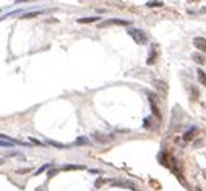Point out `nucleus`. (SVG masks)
I'll list each match as a JSON object with an SVG mask.
<instances>
[{"instance_id":"1","label":"nucleus","mask_w":206,"mask_h":191,"mask_svg":"<svg viewBox=\"0 0 206 191\" xmlns=\"http://www.w3.org/2000/svg\"><path fill=\"white\" fill-rule=\"evenodd\" d=\"M127 33H128V36L133 37V41H135L136 44H140V46H146L148 44V36H146L145 31L136 29V28H130Z\"/></svg>"},{"instance_id":"2","label":"nucleus","mask_w":206,"mask_h":191,"mask_svg":"<svg viewBox=\"0 0 206 191\" xmlns=\"http://www.w3.org/2000/svg\"><path fill=\"white\" fill-rule=\"evenodd\" d=\"M193 46L197 47L198 50L206 52V39H205V37H201V36L195 37V39H193Z\"/></svg>"},{"instance_id":"3","label":"nucleus","mask_w":206,"mask_h":191,"mask_svg":"<svg viewBox=\"0 0 206 191\" xmlns=\"http://www.w3.org/2000/svg\"><path fill=\"white\" fill-rule=\"evenodd\" d=\"M153 86L161 92V94H166V92H167V86H166V83L161 81V79H154V81H153Z\"/></svg>"},{"instance_id":"4","label":"nucleus","mask_w":206,"mask_h":191,"mask_svg":"<svg viewBox=\"0 0 206 191\" xmlns=\"http://www.w3.org/2000/svg\"><path fill=\"white\" fill-rule=\"evenodd\" d=\"M112 186H123V188L135 190V185L132 182H125V180H115V182H112Z\"/></svg>"},{"instance_id":"5","label":"nucleus","mask_w":206,"mask_h":191,"mask_svg":"<svg viewBox=\"0 0 206 191\" xmlns=\"http://www.w3.org/2000/svg\"><path fill=\"white\" fill-rule=\"evenodd\" d=\"M156 57H157V46H153V49H151V52H149V58H148L146 63L153 65L154 62H156Z\"/></svg>"},{"instance_id":"6","label":"nucleus","mask_w":206,"mask_h":191,"mask_svg":"<svg viewBox=\"0 0 206 191\" xmlns=\"http://www.w3.org/2000/svg\"><path fill=\"white\" fill-rule=\"evenodd\" d=\"M191 58H193V62H197L198 65H205V63H206V58H205L201 54H198V52L191 54Z\"/></svg>"},{"instance_id":"7","label":"nucleus","mask_w":206,"mask_h":191,"mask_svg":"<svg viewBox=\"0 0 206 191\" xmlns=\"http://www.w3.org/2000/svg\"><path fill=\"white\" fill-rule=\"evenodd\" d=\"M149 102H151V109H153V112H154V115L157 117V118H161V112H159V109H157V105H156V100H154V97L149 94Z\"/></svg>"},{"instance_id":"8","label":"nucleus","mask_w":206,"mask_h":191,"mask_svg":"<svg viewBox=\"0 0 206 191\" xmlns=\"http://www.w3.org/2000/svg\"><path fill=\"white\" fill-rule=\"evenodd\" d=\"M92 139H96V141H107V139H112V136H106V134H102V133H94L92 134Z\"/></svg>"},{"instance_id":"9","label":"nucleus","mask_w":206,"mask_h":191,"mask_svg":"<svg viewBox=\"0 0 206 191\" xmlns=\"http://www.w3.org/2000/svg\"><path fill=\"white\" fill-rule=\"evenodd\" d=\"M197 76H198V81H200L203 86H206V75H205V71L201 70V68L197 70Z\"/></svg>"},{"instance_id":"10","label":"nucleus","mask_w":206,"mask_h":191,"mask_svg":"<svg viewBox=\"0 0 206 191\" xmlns=\"http://www.w3.org/2000/svg\"><path fill=\"white\" fill-rule=\"evenodd\" d=\"M107 24H130L128 21H125V20H109V21H106V23H102L101 26H107Z\"/></svg>"},{"instance_id":"11","label":"nucleus","mask_w":206,"mask_h":191,"mask_svg":"<svg viewBox=\"0 0 206 191\" xmlns=\"http://www.w3.org/2000/svg\"><path fill=\"white\" fill-rule=\"evenodd\" d=\"M99 21V16H86V18H78V23H96Z\"/></svg>"},{"instance_id":"12","label":"nucleus","mask_w":206,"mask_h":191,"mask_svg":"<svg viewBox=\"0 0 206 191\" xmlns=\"http://www.w3.org/2000/svg\"><path fill=\"white\" fill-rule=\"evenodd\" d=\"M195 131H197V130H195V128H191V130H188L187 133L183 134V139H185V141H190L191 138H193V133H195Z\"/></svg>"},{"instance_id":"13","label":"nucleus","mask_w":206,"mask_h":191,"mask_svg":"<svg viewBox=\"0 0 206 191\" xmlns=\"http://www.w3.org/2000/svg\"><path fill=\"white\" fill-rule=\"evenodd\" d=\"M62 168H63V170H81L84 167H83V165H63Z\"/></svg>"},{"instance_id":"14","label":"nucleus","mask_w":206,"mask_h":191,"mask_svg":"<svg viewBox=\"0 0 206 191\" xmlns=\"http://www.w3.org/2000/svg\"><path fill=\"white\" fill-rule=\"evenodd\" d=\"M164 2H146V7L149 8H156V7H162Z\"/></svg>"},{"instance_id":"15","label":"nucleus","mask_w":206,"mask_h":191,"mask_svg":"<svg viewBox=\"0 0 206 191\" xmlns=\"http://www.w3.org/2000/svg\"><path fill=\"white\" fill-rule=\"evenodd\" d=\"M104 183H107V180L106 178H99V180H96V183H94V188H101Z\"/></svg>"},{"instance_id":"16","label":"nucleus","mask_w":206,"mask_h":191,"mask_svg":"<svg viewBox=\"0 0 206 191\" xmlns=\"http://www.w3.org/2000/svg\"><path fill=\"white\" fill-rule=\"evenodd\" d=\"M31 170H33V167H28V168H18L15 173H18V175H25V173H29Z\"/></svg>"},{"instance_id":"17","label":"nucleus","mask_w":206,"mask_h":191,"mask_svg":"<svg viewBox=\"0 0 206 191\" xmlns=\"http://www.w3.org/2000/svg\"><path fill=\"white\" fill-rule=\"evenodd\" d=\"M47 144H50V146H55V147H59V149H65L67 146H63V144H60V143H55V141H47Z\"/></svg>"},{"instance_id":"18","label":"nucleus","mask_w":206,"mask_h":191,"mask_svg":"<svg viewBox=\"0 0 206 191\" xmlns=\"http://www.w3.org/2000/svg\"><path fill=\"white\" fill-rule=\"evenodd\" d=\"M75 144H89V139L88 138H78V139L75 141Z\"/></svg>"},{"instance_id":"19","label":"nucleus","mask_w":206,"mask_h":191,"mask_svg":"<svg viewBox=\"0 0 206 191\" xmlns=\"http://www.w3.org/2000/svg\"><path fill=\"white\" fill-rule=\"evenodd\" d=\"M7 155H10V157H20V159H25V155H23V154H20V152H15V151L8 152Z\"/></svg>"},{"instance_id":"20","label":"nucleus","mask_w":206,"mask_h":191,"mask_svg":"<svg viewBox=\"0 0 206 191\" xmlns=\"http://www.w3.org/2000/svg\"><path fill=\"white\" fill-rule=\"evenodd\" d=\"M37 15H41V12H33V13H28V15H23V18H34Z\"/></svg>"},{"instance_id":"21","label":"nucleus","mask_w":206,"mask_h":191,"mask_svg":"<svg viewBox=\"0 0 206 191\" xmlns=\"http://www.w3.org/2000/svg\"><path fill=\"white\" fill-rule=\"evenodd\" d=\"M143 125H145L146 128H149V126H151V118H149V117H148V118H145V123H143Z\"/></svg>"},{"instance_id":"22","label":"nucleus","mask_w":206,"mask_h":191,"mask_svg":"<svg viewBox=\"0 0 206 191\" xmlns=\"http://www.w3.org/2000/svg\"><path fill=\"white\" fill-rule=\"evenodd\" d=\"M47 167H49V165H44V167H41L39 170H37V173H42V172H44V170H46Z\"/></svg>"},{"instance_id":"23","label":"nucleus","mask_w":206,"mask_h":191,"mask_svg":"<svg viewBox=\"0 0 206 191\" xmlns=\"http://www.w3.org/2000/svg\"><path fill=\"white\" fill-rule=\"evenodd\" d=\"M2 164H5V159H3V157H0V165H2Z\"/></svg>"},{"instance_id":"24","label":"nucleus","mask_w":206,"mask_h":191,"mask_svg":"<svg viewBox=\"0 0 206 191\" xmlns=\"http://www.w3.org/2000/svg\"><path fill=\"white\" fill-rule=\"evenodd\" d=\"M203 176H205V178H206V172H205V173H203Z\"/></svg>"}]
</instances>
